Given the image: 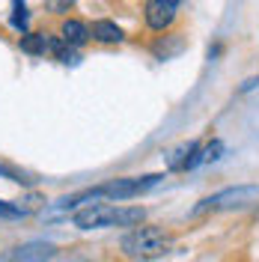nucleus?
Wrapping results in <instances>:
<instances>
[{
	"instance_id": "1",
	"label": "nucleus",
	"mask_w": 259,
	"mask_h": 262,
	"mask_svg": "<svg viewBox=\"0 0 259 262\" xmlns=\"http://www.w3.org/2000/svg\"><path fill=\"white\" fill-rule=\"evenodd\" d=\"M146 217L143 209H119V206H107V203H96L78 209L72 214V224L78 229H107V227H134Z\"/></svg>"
},
{
	"instance_id": "2",
	"label": "nucleus",
	"mask_w": 259,
	"mask_h": 262,
	"mask_svg": "<svg viewBox=\"0 0 259 262\" xmlns=\"http://www.w3.org/2000/svg\"><path fill=\"white\" fill-rule=\"evenodd\" d=\"M122 250H125V256H131V259L149 262V259L164 256L170 250V238L158 227H137L122 238Z\"/></svg>"
},
{
	"instance_id": "3",
	"label": "nucleus",
	"mask_w": 259,
	"mask_h": 262,
	"mask_svg": "<svg viewBox=\"0 0 259 262\" xmlns=\"http://www.w3.org/2000/svg\"><path fill=\"white\" fill-rule=\"evenodd\" d=\"M164 176L158 173H152V176H128V179H114L107 182V185H98L93 188V196H111V200H131V196H140L143 191L149 188H155Z\"/></svg>"
},
{
	"instance_id": "4",
	"label": "nucleus",
	"mask_w": 259,
	"mask_h": 262,
	"mask_svg": "<svg viewBox=\"0 0 259 262\" xmlns=\"http://www.w3.org/2000/svg\"><path fill=\"white\" fill-rule=\"evenodd\" d=\"M57 256V247L48 242H27L0 253V262H48Z\"/></svg>"
},
{
	"instance_id": "5",
	"label": "nucleus",
	"mask_w": 259,
	"mask_h": 262,
	"mask_svg": "<svg viewBox=\"0 0 259 262\" xmlns=\"http://www.w3.org/2000/svg\"><path fill=\"white\" fill-rule=\"evenodd\" d=\"M253 196H259V188H229V191H221V194H214V196H206L194 209V214H203V212H209V209H224V206L242 203V200H253Z\"/></svg>"
},
{
	"instance_id": "6",
	"label": "nucleus",
	"mask_w": 259,
	"mask_h": 262,
	"mask_svg": "<svg viewBox=\"0 0 259 262\" xmlns=\"http://www.w3.org/2000/svg\"><path fill=\"white\" fill-rule=\"evenodd\" d=\"M176 9L179 6L167 3V0H149L146 3V24L152 30H167L173 24V18H176Z\"/></svg>"
},
{
	"instance_id": "7",
	"label": "nucleus",
	"mask_w": 259,
	"mask_h": 262,
	"mask_svg": "<svg viewBox=\"0 0 259 262\" xmlns=\"http://www.w3.org/2000/svg\"><path fill=\"white\" fill-rule=\"evenodd\" d=\"M60 36H63L66 45H72V48H81L83 42L90 39V27L83 24V21H75V18H66L63 27H60Z\"/></svg>"
},
{
	"instance_id": "8",
	"label": "nucleus",
	"mask_w": 259,
	"mask_h": 262,
	"mask_svg": "<svg viewBox=\"0 0 259 262\" xmlns=\"http://www.w3.org/2000/svg\"><path fill=\"white\" fill-rule=\"evenodd\" d=\"M90 36L93 39H98V42H104V45H119L125 36H122V30L116 27L114 21H96L93 27H90Z\"/></svg>"
},
{
	"instance_id": "9",
	"label": "nucleus",
	"mask_w": 259,
	"mask_h": 262,
	"mask_svg": "<svg viewBox=\"0 0 259 262\" xmlns=\"http://www.w3.org/2000/svg\"><path fill=\"white\" fill-rule=\"evenodd\" d=\"M48 42L51 36L48 33H27V36H21V51L24 54H33V57H45L48 54Z\"/></svg>"
},
{
	"instance_id": "10",
	"label": "nucleus",
	"mask_w": 259,
	"mask_h": 262,
	"mask_svg": "<svg viewBox=\"0 0 259 262\" xmlns=\"http://www.w3.org/2000/svg\"><path fill=\"white\" fill-rule=\"evenodd\" d=\"M0 176L9 182H21V185H33L36 182L30 173H24L21 167H12V164H6V161H0Z\"/></svg>"
},
{
	"instance_id": "11",
	"label": "nucleus",
	"mask_w": 259,
	"mask_h": 262,
	"mask_svg": "<svg viewBox=\"0 0 259 262\" xmlns=\"http://www.w3.org/2000/svg\"><path fill=\"white\" fill-rule=\"evenodd\" d=\"M12 27L27 30V3L24 0H12Z\"/></svg>"
},
{
	"instance_id": "12",
	"label": "nucleus",
	"mask_w": 259,
	"mask_h": 262,
	"mask_svg": "<svg viewBox=\"0 0 259 262\" xmlns=\"http://www.w3.org/2000/svg\"><path fill=\"white\" fill-rule=\"evenodd\" d=\"M27 209H21V206H12V203H3L0 200V217H9V221H18V217H24Z\"/></svg>"
},
{
	"instance_id": "13",
	"label": "nucleus",
	"mask_w": 259,
	"mask_h": 262,
	"mask_svg": "<svg viewBox=\"0 0 259 262\" xmlns=\"http://www.w3.org/2000/svg\"><path fill=\"white\" fill-rule=\"evenodd\" d=\"M221 152H224V143L221 140H211L206 152H203V161H214V158H221Z\"/></svg>"
},
{
	"instance_id": "14",
	"label": "nucleus",
	"mask_w": 259,
	"mask_h": 262,
	"mask_svg": "<svg viewBox=\"0 0 259 262\" xmlns=\"http://www.w3.org/2000/svg\"><path fill=\"white\" fill-rule=\"evenodd\" d=\"M72 3H75V0H45V6H48L51 12H69Z\"/></svg>"
}]
</instances>
